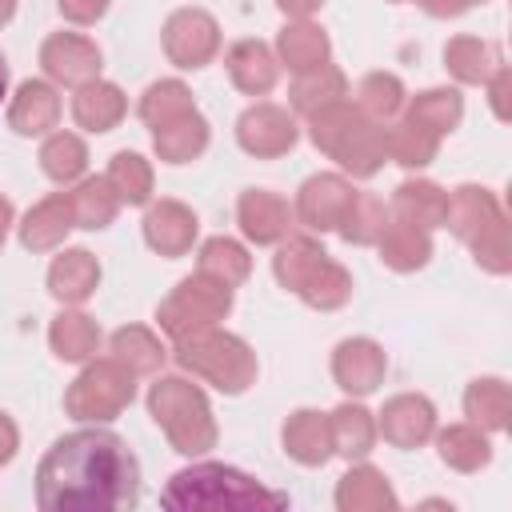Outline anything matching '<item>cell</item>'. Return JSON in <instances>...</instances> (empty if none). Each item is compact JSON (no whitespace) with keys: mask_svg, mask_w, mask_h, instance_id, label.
Returning <instances> with one entry per match:
<instances>
[{"mask_svg":"<svg viewBox=\"0 0 512 512\" xmlns=\"http://www.w3.org/2000/svg\"><path fill=\"white\" fill-rule=\"evenodd\" d=\"M356 108L368 120H376V124H384L396 112H404V84H400V76L396 72H368L356 84Z\"/></svg>","mask_w":512,"mask_h":512,"instance_id":"cell-44","label":"cell"},{"mask_svg":"<svg viewBox=\"0 0 512 512\" xmlns=\"http://www.w3.org/2000/svg\"><path fill=\"white\" fill-rule=\"evenodd\" d=\"M384 148H388V160H396L400 168L416 172V168H428L440 152V136L412 124V120H400L392 128H384Z\"/></svg>","mask_w":512,"mask_h":512,"instance_id":"cell-38","label":"cell"},{"mask_svg":"<svg viewBox=\"0 0 512 512\" xmlns=\"http://www.w3.org/2000/svg\"><path fill=\"white\" fill-rule=\"evenodd\" d=\"M328 424H332V448L348 460H364L376 444V420L364 404H352L344 400L336 412H328Z\"/></svg>","mask_w":512,"mask_h":512,"instance_id":"cell-37","label":"cell"},{"mask_svg":"<svg viewBox=\"0 0 512 512\" xmlns=\"http://www.w3.org/2000/svg\"><path fill=\"white\" fill-rule=\"evenodd\" d=\"M336 508L340 512H392V508H400V496L392 492V484L380 468L352 464L336 480Z\"/></svg>","mask_w":512,"mask_h":512,"instance_id":"cell-21","label":"cell"},{"mask_svg":"<svg viewBox=\"0 0 512 512\" xmlns=\"http://www.w3.org/2000/svg\"><path fill=\"white\" fill-rule=\"evenodd\" d=\"M128 112V100L116 84L108 80H88L76 88L72 96V120L84 128V132H112Z\"/></svg>","mask_w":512,"mask_h":512,"instance_id":"cell-25","label":"cell"},{"mask_svg":"<svg viewBox=\"0 0 512 512\" xmlns=\"http://www.w3.org/2000/svg\"><path fill=\"white\" fill-rule=\"evenodd\" d=\"M136 112H140V120H144L148 128H160V124H168V120H176V116L196 112V100H192V92H188L184 80H156V84L144 88Z\"/></svg>","mask_w":512,"mask_h":512,"instance_id":"cell-43","label":"cell"},{"mask_svg":"<svg viewBox=\"0 0 512 512\" xmlns=\"http://www.w3.org/2000/svg\"><path fill=\"white\" fill-rule=\"evenodd\" d=\"M296 140H300L296 116L288 108H280V104L260 100V104L244 108L240 120H236V144L256 160H276V156L292 152Z\"/></svg>","mask_w":512,"mask_h":512,"instance_id":"cell-10","label":"cell"},{"mask_svg":"<svg viewBox=\"0 0 512 512\" xmlns=\"http://www.w3.org/2000/svg\"><path fill=\"white\" fill-rule=\"evenodd\" d=\"M308 136L312 144L336 160L348 176L356 180H372L384 160H388V148H384V124L368 120L356 104L340 100V104H328L320 108L316 116H308Z\"/></svg>","mask_w":512,"mask_h":512,"instance_id":"cell-3","label":"cell"},{"mask_svg":"<svg viewBox=\"0 0 512 512\" xmlns=\"http://www.w3.org/2000/svg\"><path fill=\"white\" fill-rule=\"evenodd\" d=\"M280 444L304 468H320V464H328L336 456V448H332V424L316 408H296L284 420V428H280Z\"/></svg>","mask_w":512,"mask_h":512,"instance_id":"cell-17","label":"cell"},{"mask_svg":"<svg viewBox=\"0 0 512 512\" xmlns=\"http://www.w3.org/2000/svg\"><path fill=\"white\" fill-rule=\"evenodd\" d=\"M324 0H276V8L288 16V20H308L312 12H320Z\"/></svg>","mask_w":512,"mask_h":512,"instance_id":"cell-50","label":"cell"},{"mask_svg":"<svg viewBox=\"0 0 512 512\" xmlns=\"http://www.w3.org/2000/svg\"><path fill=\"white\" fill-rule=\"evenodd\" d=\"M60 4V16L72 20V24H96L112 0H56Z\"/></svg>","mask_w":512,"mask_h":512,"instance_id":"cell-47","label":"cell"},{"mask_svg":"<svg viewBox=\"0 0 512 512\" xmlns=\"http://www.w3.org/2000/svg\"><path fill=\"white\" fill-rule=\"evenodd\" d=\"M160 40H164V52L176 68L196 72V68L212 64V56L220 52V24L204 8H176L164 20Z\"/></svg>","mask_w":512,"mask_h":512,"instance_id":"cell-9","label":"cell"},{"mask_svg":"<svg viewBox=\"0 0 512 512\" xmlns=\"http://www.w3.org/2000/svg\"><path fill=\"white\" fill-rule=\"evenodd\" d=\"M104 180L116 192V200L128 204V208H140V204L152 200V164L140 152H116Z\"/></svg>","mask_w":512,"mask_h":512,"instance_id":"cell-40","label":"cell"},{"mask_svg":"<svg viewBox=\"0 0 512 512\" xmlns=\"http://www.w3.org/2000/svg\"><path fill=\"white\" fill-rule=\"evenodd\" d=\"M68 196H72L76 228H88V232L108 228L116 220V212H120V200H116V192L108 188L104 176H80L76 192H68Z\"/></svg>","mask_w":512,"mask_h":512,"instance_id":"cell-39","label":"cell"},{"mask_svg":"<svg viewBox=\"0 0 512 512\" xmlns=\"http://www.w3.org/2000/svg\"><path fill=\"white\" fill-rule=\"evenodd\" d=\"M484 88H488V104H492L496 120H508V116H512V108H508V88H512V72H508V64H500Z\"/></svg>","mask_w":512,"mask_h":512,"instance_id":"cell-46","label":"cell"},{"mask_svg":"<svg viewBox=\"0 0 512 512\" xmlns=\"http://www.w3.org/2000/svg\"><path fill=\"white\" fill-rule=\"evenodd\" d=\"M436 452L440 460L452 468V472H480L492 464V440L484 428H476L472 420L468 424H448V428H436Z\"/></svg>","mask_w":512,"mask_h":512,"instance_id":"cell-27","label":"cell"},{"mask_svg":"<svg viewBox=\"0 0 512 512\" xmlns=\"http://www.w3.org/2000/svg\"><path fill=\"white\" fill-rule=\"evenodd\" d=\"M388 220H392V212H388L384 196H376V192H356L336 232H340L348 244H360V248H364V244H376V240H380V232L388 228Z\"/></svg>","mask_w":512,"mask_h":512,"instance_id":"cell-42","label":"cell"},{"mask_svg":"<svg viewBox=\"0 0 512 512\" xmlns=\"http://www.w3.org/2000/svg\"><path fill=\"white\" fill-rule=\"evenodd\" d=\"M236 220H240V232L252 244H280L292 232V208H288V200L276 196V192H268V188L240 192Z\"/></svg>","mask_w":512,"mask_h":512,"instance_id":"cell-16","label":"cell"},{"mask_svg":"<svg viewBox=\"0 0 512 512\" xmlns=\"http://www.w3.org/2000/svg\"><path fill=\"white\" fill-rule=\"evenodd\" d=\"M100 284V260L88 248H64L48 268V292L60 304H84Z\"/></svg>","mask_w":512,"mask_h":512,"instance_id":"cell-24","label":"cell"},{"mask_svg":"<svg viewBox=\"0 0 512 512\" xmlns=\"http://www.w3.org/2000/svg\"><path fill=\"white\" fill-rule=\"evenodd\" d=\"M108 352H112V360H120L132 376H156L160 372V364H164V344H160V336L152 332V328H144V324H124V328H116L112 332V340H108Z\"/></svg>","mask_w":512,"mask_h":512,"instance_id":"cell-33","label":"cell"},{"mask_svg":"<svg viewBox=\"0 0 512 512\" xmlns=\"http://www.w3.org/2000/svg\"><path fill=\"white\" fill-rule=\"evenodd\" d=\"M472 4H484V0H420V8H424L428 16H436V20L460 16V12H468Z\"/></svg>","mask_w":512,"mask_h":512,"instance_id":"cell-49","label":"cell"},{"mask_svg":"<svg viewBox=\"0 0 512 512\" xmlns=\"http://www.w3.org/2000/svg\"><path fill=\"white\" fill-rule=\"evenodd\" d=\"M436 432V404L420 392H400L380 408L376 436H384L392 448H420Z\"/></svg>","mask_w":512,"mask_h":512,"instance_id":"cell-14","label":"cell"},{"mask_svg":"<svg viewBox=\"0 0 512 512\" xmlns=\"http://www.w3.org/2000/svg\"><path fill=\"white\" fill-rule=\"evenodd\" d=\"M132 396H136V376L112 356H104V360L92 356V360H84V372L68 384L64 412L84 424H108L132 404Z\"/></svg>","mask_w":512,"mask_h":512,"instance_id":"cell-7","label":"cell"},{"mask_svg":"<svg viewBox=\"0 0 512 512\" xmlns=\"http://www.w3.org/2000/svg\"><path fill=\"white\" fill-rule=\"evenodd\" d=\"M328 56H332V40H328V32L320 28V24H312V20H288L284 28H280V36H276V60L288 68V72H312V68H320V64H328Z\"/></svg>","mask_w":512,"mask_h":512,"instance_id":"cell-22","label":"cell"},{"mask_svg":"<svg viewBox=\"0 0 512 512\" xmlns=\"http://www.w3.org/2000/svg\"><path fill=\"white\" fill-rule=\"evenodd\" d=\"M152 148L164 164H188L208 148V120L200 112L176 116V120L152 128Z\"/></svg>","mask_w":512,"mask_h":512,"instance_id":"cell-31","label":"cell"},{"mask_svg":"<svg viewBox=\"0 0 512 512\" xmlns=\"http://www.w3.org/2000/svg\"><path fill=\"white\" fill-rule=\"evenodd\" d=\"M36 504L44 512H120L140 504V460L108 428L60 436L36 468Z\"/></svg>","mask_w":512,"mask_h":512,"instance_id":"cell-1","label":"cell"},{"mask_svg":"<svg viewBox=\"0 0 512 512\" xmlns=\"http://www.w3.org/2000/svg\"><path fill=\"white\" fill-rule=\"evenodd\" d=\"M496 216H504L500 200L492 188H480V184H460L448 192V208H444V224L452 228V236H460L464 244L484 232Z\"/></svg>","mask_w":512,"mask_h":512,"instance_id":"cell-23","label":"cell"},{"mask_svg":"<svg viewBox=\"0 0 512 512\" xmlns=\"http://www.w3.org/2000/svg\"><path fill=\"white\" fill-rule=\"evenodd\" d=\"M224 68H228V80L244 92V96H268L276 88V76H280V60L276 52L264 44V40H236L228 52H224Z\"/></svg>","mask_w":512,"mask_h":512,"instance_id":"cell-18","label":"cell"},{"mask_svg":"<svg viewBox=\"0 0 512 512\" xmlns=\"http://www.w3.org/2000/svg\"><path fill=\"white\" fill-rule=\"evenodd\" d=\"M76 228V216H72V196L68 192H52L44 196L40 204H32L20 220V244L28 252H52L64 244V236Z\"/></svg>","mask_w":512,"mask_h":512,"instance_id":"cell-19","label":"cell"},{"mask_svg":"<svg viewBox=\"0 0 512 512\" xmlns=\"http://www.w3.org/2000/svg\"><path fill=\"white\" fill-rule=\"evenodd\" d=\"M176 364L204 384L220 388L224 396H240L256 380V352L248 348L244 336L224 332V328H200L176 340Z\"/></svg>","mask_w":512,"mask_h":512,"instance_id":"cell-6","label":"cell"},{"mask_svg":"<svg viewBox=\"0 0 512 512\" xmlns=\"http://www.w3.org/2000/svg\"><path fill=\"white\" fill-rule=\"evenodd\" d=\"M232 312V288L196 272V276H184L156 308V324L160 332H168L172 340L188 336V332H200V328H212L220 324L224 316Z\"/></svg>","mask_w":512,"mask_h":512,"instance_id":"cell-8","label":"cell"},{"mask_svg":"<svg viewBox=\"0 0 512 512\" xmlns=\"http://www.w3.org/2000/svg\"><path fill=\"white\" fill-rule=\"evenodd\" d=\"M40 168L48 180L56 184H72L84 176L88 168V148L76 132H48V140L40 144Z\"/></svg>","mask_w":512,"mask_h":512,"instance_id":"cell-41","label":"cell"},{"mask_svg":"<svg viewBox=\"0 0 512 512\" xmlns=\"http://www.w3.org/2000/svg\"><path fill=\"white\" fill-rule=\"evenodd\" d=\"M12 16H16V0H0V28H4Z\"/></svg>","mask_w":512,"mask_h":512,"instance_id":"cell-52","label":"cell"},{"mask_svg":"<svg viewBox=\"0 0 512 512\" xmlns=\"http://www.w3.org/2000/svg\"><path fill=\"white\" fill-rule=\"evenodd\" d=\"M160 504L168 512H272V508H288V496L264 488L256 476L232 464L200 460L180 468L164 484Z\"/></svg>","mask_w":512,"mask_h":512,"instance_id":"cell-2","label":"cell"},{"mask_svg":"<svg viewBox=\"0 0 512 512\" xmlns=\"http://www.w3.org/2000/svg\"><path fill=\"white\" fill-rule=\"evenodd\" d=\"M16 448H20V428L12 424V416H8V412H0V468L16 456Z\"/></svg>","mask_w":512,"mask_h":512,"instance_id":"cell-48","label":"cell"},{"mask_svg":"<svg viewBox=\"0 0 512 512\" xmlns=\"http://www.w3.org/2000/svg\"><path fill=\"white\" fill-rule=\"evenodd\" d=\"M60 120V96L52 80H24L8 104V128L16 136H48Z\"/></svg>","mask_w":512,"mask_h":512,"instance_id":"cell-20","label":"cell"},{"mask_svg":"<svg viewBox=\"0 0 512 512\" xmlns=\"http://www.w3.org/2000/svg\"><path fill=\"white\" fill-rule=\"evenodd\" d=\"M196 272H204V276H212V280H220L228 288H240L248 280V272H252V256H248V248L240 240L212 236L196 252Z\"/></svg>","mask_w":512,"mask_h":512,"instance_id":"cell-36","label":"cell"},{"mask_svg":"<svg viewBox=\"0 0 512 512\" xmlns=\"http://www.w3.org/2000/svg\"><path fill=\"white\" fill-rule=\"evenodd\" d=\"M352 196H356V188H352L348 176H340V172H316V176H308L300 184L292 216L304 228H312V232H336L340 220H344V212H348V204H352Z\"/></svg>","mask_w":512,"mask_h":512,"instance_id":"cell-11","label":"cell"},{"mask_svg":"<svg viewBox=\"0 0 512 512\" xmlns=\"http://www.w3.org/2000/svg\"><path fill=\"white\" fill-rule=\"evenodd\" d=\"M380 260L392 268V272H416L432 260V236L408 220H388V228L380 232Z\"/></svg>","mask_w":512,"mask_h":512,"instance_id":"cell-32","label":"cell"},{"mask_svg":"<svg viewBox=\"0 0 512 512\" xmlns=\"http://www.w3.org/2000/svg\"><path fill=\"white\" fill-rule=\"evenodd\" d=\"M100 48L96 40L80 36V32H52L40 44V68L52 84L64 88H80L88 80H100Z\"/></svg>","mask_w":512,"mask_h":512,"instance_id":"cell-12","label":"cell"},{"mask_svg":"<svg viewBox=\"0 0 512 512\" xmlns=\"http://www.w3.org/2000/svg\"><path fill=\"white\" fill-rule=\"evenodd\" d=\"M272 272H276L280 288L296 292L316 312H336L352 296L348 268L340 260H332L320 248V240H312V236H284L272 256Z\"/></svg>","mask_w":512,"mask_h":512,"instance_id":"cell-4","label":"cell"},{"mask_svg":"<svg viewBox=\"0 0 512 512\" xmlns=\"http://www.w3.org/2000/svg\"><path fill=\"white\" fill-rule=\"evenodd\" d=\"M500 48L492 40H480V36H452L444 44V68L452 72V80L460 84H488L492 72L500 68Z\"/></svg>","mask_w":512,"mask_h":512,"instance_id":"cell-28","label":"cell"},{"mask_svg":"<svg viewBox=\"0 0 512 512\" xmlns=\"http://www.w3.org/2000/svg\"><path fill=\"white\" fill-rule=\"evenodd\" d=\"M144 244L156 252V256H168V260H176V256H184V252H192V244H196V232H200V220H196V212L188 208V204H180V200H156L148 212H144Z\"/></svg>","mask_w":512,"mask_h":512,"instance_id":"cell-15","label":"cell"},{"mask_svg":"<svg viewBox=\"0 0 512 512\" xmlns=\"http://www.w3.org/2000/svg\"><path fill=\"white\" fill-rule=\"evenodd\" d=\"M384 372H388V356L376 340L368 336H348L332 348V380L340 392L348 396H368L384 384Z\"/></svg>","mask_w":512,"mask_h":512,"instance_id":"cell-13","label":"cell"},{"mask_svg":"<svg viewBox=\"0 0 512 512\" xmlns=\"http://www.w3.org/2000/svg\"><path fill=\"white\" fill-rule=\"evenodd\" d=\"M472 256H476V264L484 268V272H492V276H504L508 268H512V248H508V216H496L484 232H476L472 240Z\"/></svg>","mask_w":512,"mask_h":512,"instance_id":"cell-45","label":"cell"},{"mask_svg":"<svg viewBox=\"0 0 512 512\" xmlns=\"http://www.w3.org/2000/svg\"><path fill=\"white\" fill-rule=\"evenodd\" d=\"M148 416L160 424V432L168 436V444L180 456H204L216 448L212 404H208L204 388H196L184 376H160L148 388Z\"/></svg>","mask_w":512,"mask_h":512,"instance_id":"cell-5","label":"cell"},{"mask_svg":"<svg viewBox=\"0 0 512 512\" xmlns=\"http://www.w3.org/2000/svg\"><path fill=\"white\" fill-rule=\"evenodd\" d=\"M404 120H412V124H420L444 140L464 120V96L456 88H428V92L404 100Z\"/></svg>","mask_w":512,"mask_h":512,"instance_id":"cell-34","label":"cell"},{"mask_svg":"<svg viewBox=\"0 0 512 512\" xmlns=\"http://www.w3.org/2000/svg\"><path fill=\"white\" fill-rule=\"evenodd\" d=\"M48 344L56 352V360H68V364H84L96 356L100 348V324L84 312H60L52 324H48Z\"/></svg>","mask_w":512,"mask_h":512,"instance_id":"cell-35","label":"cell"},{"mask_svg":"<svg viewBox=\"0 0 512 512\" xmlns=\"http://www.w3.org/2000/svg\"><path fill=\"white\" fill-rule=\"evenodd\" d=\"M348 96V76L336 64H320L312 72H300L288 88V104L292 116H316L328 104H340Z\"/></svg>","mask_w":512,"mask_h":512,"instance_id":"cell-29","label":"cell"},{"mask_svg":"<svg viewBox=\"0 0 512 512\" xmlns=\"http://www.w3.org/2000/svg\"><path fill=\"white\" fill-rule=\"evenodd\" d=\"M8 228H12V200H8V196H0V248H4Z\"/></svg>","mask_w":512,"mask_h":512,"instance_id":"cell-51","label":"cell"},{"mask_svg":"<svg viewBox=\"0 0 512 512\" xmlns=\"http://www.w3.org/2000/svg\"><path fill=\"white\" fill-rule=\"evenodd\" d=\"M444 208H448V192L432 180H404V184H396V192L388 200V212L396 220H408L424 232L444 224Z\"/></svg>","mask_w":512,"mask_h":512,"instance_id":"cell-26","label":"cell"},{"mask_svg":"<svg viewBox=\"0 0 512 512\" xmlns=\"http://www.w3.org/2000/svg\"><path fill=\"white\" fill-rule=\"evenodd\" d=\"M8 96V64H4V56H0V100Z\"/></svg>","mask_w":512,"mask_h":512,"instance_id":"cell-53","label":"cell"},{"mask_svg":"<svg viewBox=\"0 0 512 512\" xmlns=\"http://www.w3.org/2000/svg\"><path fill=\"white\" fill-rule=\"evenodd\" d=\"M464 416L476 428H484L488 436L492 432H504L508 428V416H512V388L500 376H476L464 388Z\"/></svg>","mask_w":512,"mask_h":512,"instance_id":"cell-30","label":"cell"}]
</instances>
